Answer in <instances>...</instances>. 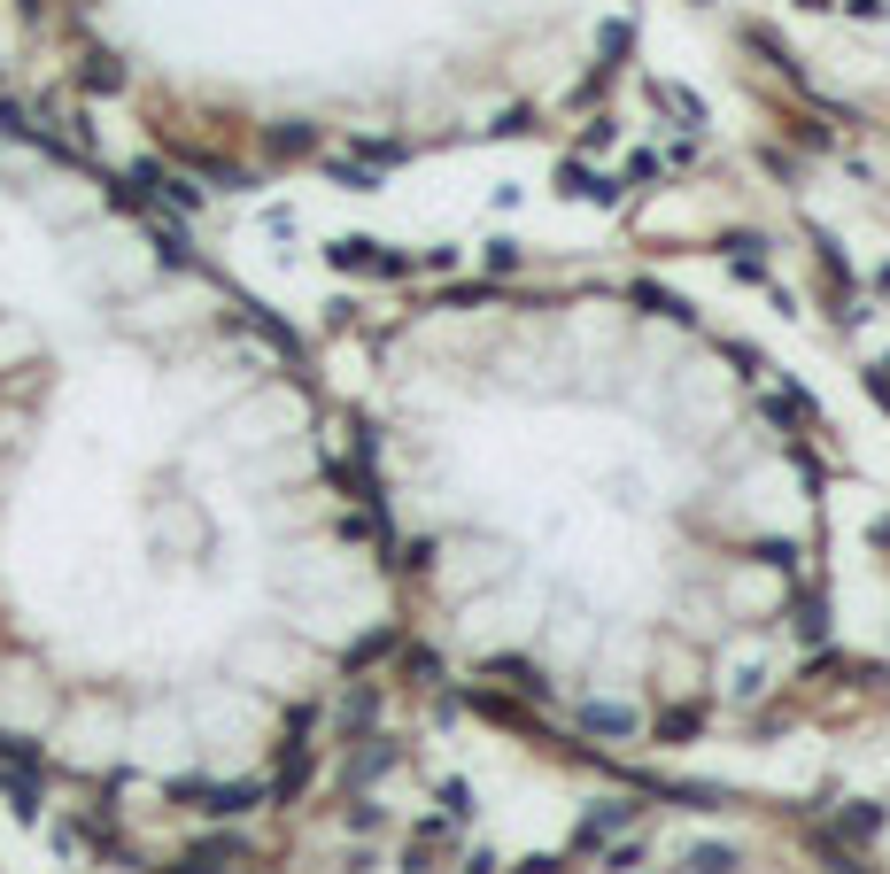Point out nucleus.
Masks as SVG:
<instances>
[{
    "label": "nucleus",
    "mask_w": 890,
    "mask_h": 874,
    "mask_svg": "<svg viewBox=\"0 0 890 874\" xmlns=\"http://www.w3.org/2000/svg\"><path fill=\"white\" fill-rule=\"evenodd\" d=\"M589 728H604V735H620V728H627V712H620V704H589Z\"/></svg>",
    "instance_id": "3"
},
{
    "label": "nucleus",
    "mask_w": 890,
    "mask_h": 874,
    "mask_svg": "<svg viewBox=\"0 0 890 874\" xmlns=\"http://www.w3.org/2000/svg\"><path fill=\"white\" fill-rule=\"evenodd\" d=\"M326 256L341 263V271H372V263H380V256H372V240H333Z\"/></svg>",
    "instance_id": "2"
},
{
    "label": "nucleus",
    "mask_w": 890,
    "mask_h": 874,
    "mask_svg": "<svg viewBox=\"0 0 890 874\" xmlns=\"http://www.w3.org/2000/svg\"><path fill=\"white\" fill-rule=\"evenodd\" d=\"M867 387H875V403H890V356L875 364V372H867Z\"/></svg>",
    "instance_id": "4"
},
{
    "label": "nucleus",
    "mask_w": 890,
    "mask_h": 874,
    "mask_svg": "<svg viewBox=\"0 0 890 874\" xmlns=\"http://www.w3.org/2000/svg\"><path fill=\"white\" fill-rule=\"evenodd\" d=\"M805 8H836V0H805Z\"/></svg>",
    "instance_id": "6"
},
{
    "label": "nucleus",
    "mask_w": 890,
    "mask_h": 874,
    "mask_svg": "<svg viewBox=\"0 0 890 874\" xmlns=\"http://www.w3.org/2000/svg\"><path fill=\"white\" fill-rule=\"evenodd\" d=\"M488 867H496V859H473V874H488Z\"/></svg>",
    "instance_id": "5"
},
{
    "label": "nucleus",
    "mask_w": 890,
    "mask_h": 874,
    "mask_svg": "<svg viewBox=\"0 0 890 874\" xmlns=\"http://www.w3.org/2000/svg\"><path fill=\"white\" fill-rule=\"evenodd\" d=\"M883 294H890V263H883Z\"/></svg>",
    "instance_id": "7"
},
{
    "label": "nucleus",
    "mask_w": 890,
    "mask_h": 874,
    "mask_svg": "<svg viewBox=\"0 0 890 874\" xmlns=\"http://www.w3.org/2000/svg\"><path fill=\"white\" fill-rule=\"evenodd\" d=\"M558 186L573 194V202H612V194H620V186H612V178H596L589 163H565V171H558Z\"/></svg>",
    "instance_id": "1"
}]
</instances>
